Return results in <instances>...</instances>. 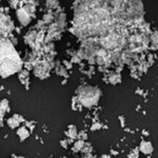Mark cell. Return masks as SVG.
<instances>
[{
  "label": "cell",
  "mask_w": 158,
  "mask_h": 158,
  "mask_svg": "<svg viewBox=\"0 0 158 158\" xmlns=\"http://www.w3.org/2000/svg\"><path fill=\"white\" fill-rule=\"evenodd\" d=\"M83 146H85V144H83L82 140H80V141H77L75 144H74V151H75V152H79L83 148Z\"/></svg>",
  "instance_id": "cell-12"
},
{
  "label": "cell",
  "mask_w": 158,
  "mask_h": 158,
  "mask_svg": "<svg viewBox=\"0 0 158 158\" xmlns=\"http://www.w3.org/2000/svg\"><path fill=\"white\" fill-rule=\"evenodd\" d=\"M14 24L7 15H1V33L2 35H9L12 32Z\"/></svg>",
  "instance_id": "cell-4"
},
{
  "label": "cell",
  "mask_w": 158,
  "mask_h": 158,
  "mask_svg": "<svg viewBox=\"0 0 158 158\" xmlns=\"http://www.w3.org/2000/svg\"><path fill=\"white\" fill-rule=\"evenodd\" d=\"M50 69H51L50 65L48 64L47 62H43V63H40L39 65H37L36 70H35V73H36L37 77L43 78V77H45V76H48Z\"/></svg>",
  "instance_id": "cell-6"
},
{
  "label": "cell",
  "mask_w": 158,
  "mask_h": 158,
  "mask_svg": "<svg viewBox=\"0 0 158 158\" xmlns=\"http://www.w3.org/2000/svg\"><path fill=\"white\" fill-rule=\"evenodd\" d=\"M140 151H141L143 154H151L153 151V147L150 142L147 141H142L141 144H140Z\"/></svg>",
  "instance_id": "cell-8"
},
{
  "label": "cell",
  "mask_w": 158,
  "mask_h": 158,
  "mask_svg": "<svg viewBox=\"0 0 158 158\" xmlns=\"http://www.w3.org/2000/svg\"><path fill=\"white\" fill-rule=\"evenodd\" d=\"M18 135H19L20 140H24L27 137H29L30 133H29V131L24 128V127H22V128H20L18 130Z\"/></svg>",
  "instance_id": "cell-9"
},
{
  "label": "cell",
  "mask_w": 158,
  "mask_h": 158,
  "mask_svg": "<svg viewBox=\"0 0 158 158\" xmlns=\"http://www.w3.org/2000/svg\"><path fill=\"white\" fill-rule=\"evenodd\" d=\"M58 6V1L57 0H48V6L51 9H54L55 6Z\"/></svg>",
  "instance_id": "cell-13"
},
{
  "label": "cell",
  "mask_w": 158,
  "mask_h": 158,
  "mask_svg": "<svg viewBox=\"0 0 158 158\" xmlns=\"http://www.w3.org/2000/svg\"><path fill=\"white\" fill-rule=\"evenodd\" d=\"M31 16H32V15H31L24 7H20L19 10H17V17H18L19 22L22 25H24V27L31 22Z\"/></svg>",
  "instance_id": "cell-5"
},
{
  "label": "cell",
  "mask_w": 158,
  "mask_h": 158,
  "mask_svg": "<svg viewBox=\"0 0 158 158\" xmlns=\"http://www.w3.org/2000/svg\"><path fill=\"white\" fill-rule=\"evenodd\" d=\"M77 97L79 103L85 106H92L98 102L100 97V91L97 88L91 85H82L79 86L77 90Z\"/></svg>",
  "instance_id": "cell-3"
},
{
  "label": "cell",
  "mask_w": 158,
  "mask_h": 158,
  "mask_svg": "<svg viewBox=\"0 0 158 158\" xmlns=\"http://www.w3.org/2000/svg\"><path fill=\"white\" fill-rule=\"evenodd\" d=\"M21 121H22L21 117L18 115H14L7 120V123H9V126L11 127L12 129H14V128H16V127H18Z\"/></svg>",
  "instance_id": "cell-7"
},
{
  "label": "cell",
  "mask_w": 158,
  "mask_h": 158,
  "mask_svg": "<svg viewBox=\"0 0 158 158\" xmlns=\"http://www.w3.org/2000/svg\"><path fill=\"white\" fill-rule=\"evenodd\" d=\"M22 61L6 38L1 39V76L6 78L21 70Z\"/></svg>",
  "instance_id": "cell-2"
},
{
  "label": "cell",
  "mask_w": 158,
  "mask_h": 158,
  "mask_svg": "<svg viewBox=\"0 0 158 158\" xmlns=\"http://www.w3.org/2000/svg\"><path fill=\"white\" fill-rule=\"evenodd\" d=\"M7 106H9V102H7L6 99H3L1 101V117H3V113H6Z\"/></svg>",
  "instance_id": "cell-11"
},
{
  "label": "cell",
  "mask_w": 158,
  "mask_h": 158,
  "mask_svg": "<svg viewBox=\"0 0 158 158\" xmlns=\"http://www.w3.org/2000/svg\"><path fill=\"white\" fill-rule=\"evenodd\" d=\"M151 41L154 43V44L158 45V33H155V34L153 35L152 38H151Z\"/></svg>",
  "instance_id": "cell-14"
},
{
  "label": "cell",
  "mask_w": 158,
  "mask_h": 158,
  "mask_svg": "<svg viewBox=\"0 0 158 158\" xmlns=\"http://www.w3.org/2000/svg\"><path fill=\"white\" fill-rule=\"evenodd\" d=\"M68 136L71 137V138H76L77 137V131H76V128L74 126H70V128H69L68 132H67Z\"/></svg>",
  "instance_id": "cell-10"
},
{
  "label": "cell",
  "mask_w": 158,
  "mask_h": 158,
  "mask_svg": "<svg viewBox=\"0 0 158 158\" xmlns=\"http://www.w3.org/2000/svg\"><path fill=\"white\" fill-rule=\"evenodd\" d=\"M142 14L140 0H76L71 31L83 40L82 57L106 63V51L126 42L127 27L139 21Z\"/></svg>",
  "instance_id": "cell-1"
},
{
  "label": "cell",
  "mask_w": 158,
  "mask_h": 158,
  "mask_svg": "<svg viewBox=\"0 0 158 158\" xmlns=\"http://www.w3.org/2000/svg\"><path fill=\"white\" fill-rule=\"evenodd\" d=\"M19 2H20V0H11V1H10V3H11V6L16 7L17 6H18Z\"/></svg>",
  "instance_id": "cell-15"
}]
</instances>
